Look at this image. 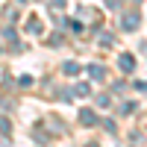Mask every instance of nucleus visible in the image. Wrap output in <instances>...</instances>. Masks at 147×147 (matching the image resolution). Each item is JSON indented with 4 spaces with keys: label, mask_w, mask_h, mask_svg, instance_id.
Instances as JSON below:
<instances>
[{
    "label": "nucleus",
    "mask_w": 147,
    "mask_h": 147,
    "mask_svg": "<svg viewBox=\"0 0 147 147\" xmlns=\"http://www.w3.org/2000/svg\"><path fill=\"white\" fill-rule=\"evenodd\" d=\"M27 30H30V32H41V21H38V18H30Z\"/></svg>",
    "instance_id": "4"
},
{
    "label": "nucleus",
    "mask_w": 147,
    "mask_h": 147,
    "mask_svg": "<svg viewBox=\"0 0 147 147\" xmlns=\"http://www.w3.org/2000/svg\"><path fill=\"white\" fill-rule=\"evenodd\" d=\"M77 71H80V68L74 65V62H65V74H77Z\"/></svg>",
    "instance_id": "6"
},
{
    "label": "nucleus",
    "mask_w": 147,
    "mask_h": 147,
    "mask_svg": "<svg viewBox=\"0 0 147 147\" xmlns=\"http://www.w3.org/2000/svg\"><path fill=\"white\" fill-rule=\"evenodd\" d=\"M88 74H91L94 80H103V77H106V71H103L100 65H91V68H88Z\"/></svg>",
    "instance_id": "2"
},
{
    "label": "nucleus",
    "mask_w": 147,
    "mask_h": 147,
    "mask_svg": "<svg viewBox=\"0 0 147 147\" xmlns=\"http://www.w3.org/2000/svg\"><path fill=\"white\" fill-rule=\"evenodd\" d=\"M80 121H82V124H94V112H88V109H82V112H80Z\"/></svg>",
    "instance_id": "1"
},
{
    "label": "nucleus",
    "mask_w": 147,
    "mask_h": 147,
    "mask_svg": "<svg viewBox=\"0 0 147 147\" xmlns=\"http://www.w3.org/2000/svg\"><path fill=\"white\" fill-rule=\"evenodd\" d=\"M88 147H97V144H88Z\"/></svg>",
    "instance_id": "8"
},
{
    "label": "nucleus",
    "mask_w": 147,
    "mask_h": 147,
    "mask_svg": "<svg viewBox=\"0 0 147 147\" xmlns=\"http://www.w3.org/2000/svg\"><path fill=\"white\" fill-rule=\"evenodd\" d=\"M132 65H136V62H132V59H129V56H124V59H121V68H124V71H129Z\"/></svg>",
    "instance_id": "5"
},
{
    "label": "nucleus",
    "mask_w": 147,
    "mask_h": 147,
    "mask_svg": "<svg viewBox=\"0 0 147 147\" xmlns=\"http://www.w3.org/2000/svg\"><path fill=\"white\" fill-rule=\"evenodd\" d=\"M0 132H9V121L6 118H0Z\"/></svg>",
    "instance_id": "7"
},
{
    "label": "nucleus",
    "mask_w": 147,
    "mask_h": 147,
    "mask_svg": "<svg viewBox=\"0 0 147 147\" xmlns=\"http://www.w3.org/2000/svg\"><path fill=\"white\" fill-rule=\"evenodd\" d=\"M124 27H127V30L138 27V15H124Z\"/></svg>",
    "instance_id": "3"
}]
</instances>
